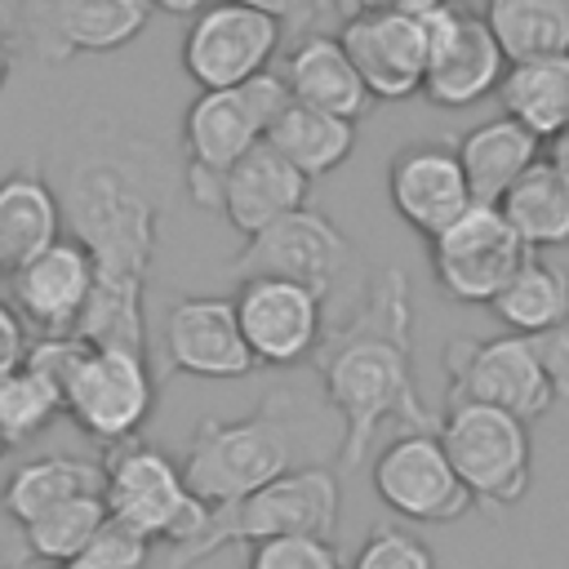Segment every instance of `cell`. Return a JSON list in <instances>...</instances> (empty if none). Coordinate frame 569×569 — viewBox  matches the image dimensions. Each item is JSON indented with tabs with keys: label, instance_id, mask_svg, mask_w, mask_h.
Masks as SVG:
<instances>
[{
	"label": "cell",
	"instance_id": "38",
	"mask_svg": "<svg viewBox=\"0 0 569 569\" xmlns=\"http://www.w3.org/2000/svg\"><path fill=\"white\" fill-rule=\"evenodd\" d=\"M9 67H13V36H9V27H4V18H0V89H4V80H9Z\"/></svg>",
	"mask_w": 569,
	"mask_h": 569
},
{
	"label": "cell",
	"instance_id": "10",
	"mask_svg": "<svg viewBox=\"0 0 569 569\" xmlns=\"http://www.w3.org/2000/svg\"><path fill=\"white\" fill-rule=\"evenodd\" d=\"M422 22H427V76H422V98L445 111L476 107L480 98L498 93L507 76V58L476 9L422 0Z\"/></svg>",
	"mask_w": 569,
	"mask_h": 569
},
{
	"label": "cell",
	"instance_id": "35",
	"mask_svg": "<svg viewBox=\"0 0 569 569\" xmlns=\"http://www.w3.org/2000/svg\"><path fill=\"white\" fill-rule=\"evenodd\" d=\"M84 356H89V342H84L80 333H62V338H36L22 365H27L40 382H49L58 396H67V387H71L76 369L84 365Z\"/></svg>",
	"mask_w": 569,
	"mask_h": 569
},
{
	"label": "cell",
	"instance_id": "6",
	"mask_svg": "<svg viewBox=\"0 0 569 569\" xmlns=\"http://www.w3.org/2000/svg\"><path fill=\"white\" fill-rule=\"evenodd\" d=\"M449 467L458 471L462 489L480 507H516L529 493L533 480V440L529 422L471 405V400H449L440 427H436Z\"/></svg>",
	"mask_w": 569,
	"mask_h": 569
},
{
	"label": "cell",
	"instance_id": "36",
	"mask_svg": "<svg viewBox=\"0 0 569 569\" xmlns=\"http://www.w3.org/2000/svg\"><path fill=\"white\" fill-rule=\"evenodd\" d=\"M147 551H151V542H142L138 533H129L124 525H116L107 516L102 529L93 533V542L84 547V556L71 569H142Z\"/></svg>",
	"mask_w": 569,
	"mask_h": 569
},
{
	"label": "cell",
	"instance_id": "32",
	"mask_svg": "<svg viewBox=\"0 0 569 569\" xmlns=\"http://www.w3.org/2000/svg\"><path fill=\"white\" fill-rule=\"evenodd\" d=\"M58 413H62V396L49 382H40L27 365L13 369L9 378H0V440H4V449L36 440Z\"/></svg>",
	"mask_w": 569,
	"mask_h": 569
},
{
	"label": "cell",
	"instance_id": "29",
	"mask_svg": "<svg viewBox=\"0 0 569 569\" xmlns=\"http://www.w3.org/2000/svg\"><path fill=\"white\" fill-rule=\"evenodd\" d=\"M267 147L284 156L307 182L333 173L356 151V124L342 116L311 111L302 102H284V111L267 129Z\"/></svg>",
	"mask_w": 569,
	"mask_h": 569
},
{
	"label": "cell",
	"instance_id": "39",
	"mask_svg": "<svg viewBox=\"0 0 569 569\" xmlns=\"http://www.w3.org/2000/svg\"><path fill=\"white\" fill-rule=\"evenodd\" d=\"M547 156H551V160H556V164H560V169L569 173V129H565V133H560V138L551 142V151H547Z\"/></svg>",
	"mask_w": 569,
	"mask_h": 569
},
{
	"label": "cell",
	"instance_id": "27",
	"mask_svg": "<svg viewBox=\"0 0 569 569\" xmlns=\"http://www.w3.org/2000/svg\"><path fill=\"white\" fill-rule=\"evenodd\" d=\"M489 307L516 338L560 333L569 329V271L542 253H529V262L511 276V284Z\"/></svg>",
	"mask_w": 569,
	"mask_h": 569
},
{
	"label": "cell",
	"instance_id": "33",
	"mask_svg": "<svg viewBox=\"0 0 569 569\" xmlns=\"http://www.w3.org/2000/svg\"><path fill=\"white\" fill-rule=\"evenodd\" d=\"M347 569H436V556L418 533L396 529V525H378L356 547Z\"/></svg>",
	"mask_w": 569,
	"mask_h": 569
},
{
	"label": "cell",
	"instance_id": "19",
	"mask_svg": "<svg viewBox=\"0 0 569 569\" xmlns=\"http://www.w3.org/2000/svg\"><path fill=\"white\" fill-rule=\"evenodd\" d=\"M387 196L405 227H413L422 240H436L445 227H453L471 209V191L458 164V151L449 142L422 138L391 156L387 164Z\"/></svg>",
	"mask_w": 569,
	"mask_h": 569
},
{
	"label": "cell",
	"instance_id": "8",
	"mask_svg": "<svg viewBox=\"0 0 569 569\" xmlns=\"http://www.w3.org/2000/svg\"><path fill=\"white\" fill-rule=\"evenodd\" d=\"M445 373L449 400L489 405L520 422H533L556 405V387L542 369L533 338H453L445 342Z\"/></svg>",
	"mask_w": 569,
	"mask_h": 569
},
{
	"label": "cell",
	"instance_id": "16",
	"mask_svg": "<svg viewBox=\"0 0 569 569\" xmlns=\"http://www.w3.org/2000/svg\"><path fill=\"white\" fill-rule=\"evenodd\" d=\"M0 18L22 27V40L44 62H67L76 53L124 49L151 22L147 0H31Z\"/></svg>",
	"mask_w": 569,
	"mask_h": 569
},
{
	"label": "cell",
	"instance_id": "13",
	"mask_svg": "<svg viewBox=\"0 0 569 569\" xmlns=\"http://www.w3.org/2000/svg\"><path fill=\"white\" fill-rule=\"evenodd\" d=\"M427 244H431L427 253H431L436 284L453 302H471V307L480 302L489 307L511 284V276L529 262V249L520 244V236L489 204H471L453 227H445Z\"/></svg>",
	"mask_w": 569,
	"mask_h": 569
},
{
	"label": "cell",
	"instance_id": "14",
	"mask_svg": "<svg viewBox=\"0 0 569 569\" xmlns=\"http://www.w3.org/2000/svg\"><path fill=\"white\" fill-rule=\"evenodd\" d=\"M307 178L276 156L267 142L253 147L244 160H236L227 173H200L187 169V191L196 204L218 209L240 236H258L267 227H276L280 218L307 209Z\"/></svg>",
	"mask_w": 569,
	"mask_h": 569
},
{
	"label": "cell",
	"instance_id": "31",
	"mask_svg": "<svg viewBox=\"0 0 569 569\" xmlns=\"http://www.w3.org/2000/svg\"><path fill=\"white\" fill-rule=\"evenodd\" d=\"M102 520H107V502L102 498H71V502L27 520L22 525V542L40 565L71 569L84 556V547L93 542V533L102 529Z\"/></svg>",
	"mask_w": 569,
	"mask_h": 569
},
{
	"label": "cell",
	"instance_id": "22",
	"mask_svg": "<svg viewBox=\"0 0 569 569\" xmlns=\"http://www.w3.org/2000/svg\"><path fill=\"white\" fill-rule=\"evenodd\" d=\"M276 76H280L289 102H302V107L325 111V116H342V120H351V124H356V120L369 111V102H373L369 89H365V80L356 76V67H351V58L342 53V44H338L333 31H311V36H302V40L289 49V58H284V67H280Z\"/></svg>",
	"mask_w": 569,
	"mask_h": 569
},
{
	"label": "cell",
	"instance_id": "40",
	"mask_svg": "<svg viewBox=\"0 0 569 569\" xmlns=\"http://www.w3.org/2000/svg\"><path fill=\"white\" fill-rule=\"evenodd\" d=\"M0 453H4V440H0Z\"/></svg>",
	"mask_w": 569,
	"mask_h": 569
},
{
	"label": "cell",
	"instance_id": "9",
	"mask_svg": "<svg viewBox=\"0 0 569 569\" xmlns=\"http://www.w3.org/2000/svg\"><path fill=\"white\" fill-rule=\"evenodd\" d=\"M338 44L351 58L356 76L365 80L369 98L405 102L422 93L427 76V22L422 0L400 4H356L338 22Z\"/></svg>",
	"mask_w": 569,
	"mask_h": 569
},
{
	"label": "cell",
	"instance_id": "28",
	"mask_svg": "<svg viewBox=\"0 0 569 569\" xmlns=\"http://www.w3.org/2000/svg\"><path fill=\"white\" fill-rule=\"evenodd\" d=\"M71 498H102V467L89 462V458H67V453H44V458H31L22 462L4 489H0V507L27 525Z\"/></svg>",
	"mask_w": 569,
	"mask_h": 569
},
{
	"label": "cell",
	"instance_id": "12",
	"mask_svg": "<svg viewBox=\"0 0 569 569\" xmlns=\"http://www.w3.org/2000/svg\"><path fill=\"white\" fill-rule=\"evenodd\" d=\"M289 93L276 71L236 84L196 93L182 116V142H187V169L200 173H227L236 160H244L253 147L267 142L271 120L284 111Z\"/></svg>",
	"mask_w": 569,
	"mask_h": 569
},
{
	"label": "cell",
	"instance_id": "37",
	"mask_svg": "<svg viewBox=\"0 0 569 569\" xmlns=\"http://www.w3.org/2000/svg\"><path fill=\"white\" fill-rule=\"evenodd\" d=\"M31 351V338H27V325L18 320V311L0 298V378H9L13 369H22Z\"/></svg>",
	"mask_w": 569,
	"mask_h": 569
},
{
	"label": "cell",
	"instance_id": "11",
	"mask_svg": "<svg viewBox=\"0 0 569 569\" xmlns=\"http://www.w3.org/2000/svg\"><path fill=\"white\" fill-rule=\"evenodd\" d=\"M156 409V378L142 351H120V347H89L84 365L76 369L62 413L93 436L98 445H133L142 422Z\"/></svg>",
	"mask_w": 569,
	"mask_h": 569
},
{
	"label": "cell",
	"instance_id": "18",
	"mask_svg": "<svg viewBox=\"0 0 569 569\" xmlns=\"http://www.w3.org/2000/svg\"><path fill=\"white\" fill-rule=\"evenodd\" d=\"M231 302L253 365L289 369L311 360L325 342V298L293 280H240Z\"/></svg>",
	"mask_w": 569,
	"mask_h": 569
},
{
	"label": "cell",
	"instance_id": "21",
	"mask_svg": "<svg viewBox=\"0 0 569 569\" xmlns=\"http://www.w3.org/2000/svg\"><path fill=\"white\" fill-rule=\"evenodd\" d=\"M164 356L178 373L191 378H244L253 373V356L244 347L240 320H236V302L218 298V293H196L169 307L164 320Z\"/></svg>",
	"mask_w": 569,
	"mask_h": 569
},
{
	"label": "cell",
	"instance_id": "7",
	"mask_svg": "<svg viewBox=\"0 0 569 569\" xmlns=\"http://www.w3.org/2000/svg\"><path fill=\"white\" fill-rule=\"evenodd\" d=\"M284 36V13L276 4H204L182 31V71L200 93L236 89L267 76Z\"/></svg>",
	"mask_w": 569,
	"mask_h": 569
},
{
	"label": "cell",
	"instance_id": "5",
	"mask_svg": "<svg viewBox=\"0 0 569 569\" xmlns=\"http://www.w3.org/2000/svg\"><path fill=\"white\" fill-rule=\"evenodd\" d=\"M102 502L116 525L138 533L142 542L187 547L204 533L209 507L187 489L182 467L156 445H120L102 467Z\"/></svg>",
	"mask_w": 569,
	"mask_h": 569
},
{
	"label": "cell",
	"instance_id": "15",
	"mask_svg": "<svg viewBox=\"0 0 569 569\" xmlns=\"http://www.w3.org/2000/svg\"><path fill=\"white\" fill-rule=\"evenodd\" d=\"M373 493L413 525H449L476 507L436 431H400L373 462Z\"/></svg>",
	"mask_w": 569,
	"mask_h": 569
},
{
	"label": "cell",
	"instance_id": "23",
	"mask_svg": "<svg viewBox=\"0 0 569 569\" xmlns=\"http://www.w3.org/2000/svg\"><path fill=\"white\" fill-rule=\"evenodd\" d=\"M453 151H458L471 204L498 209L502 196L516 187V178L542 156V142L529 129H520L516 120L493 116V120H480L476 129H467Z\"/></svg>",
	"mask_w": 569,
	"mask_h": 569
},
{
	"label": "cell",
	"instance_id": "25",
	"mask_svg": "<svg viewBox=\"0 0 569 569\" xmlns=\"http://www.w3.org/2000/svg\"><path fill=\"white\" fill-rule=\"evenodd\" d=\"M498 213L529 253L569 244V173L551 156H538L502 196Z\"/></svg>",
	"mask_w": 569,
	"mask_h": 569
},
{
	"label": "cell",
	"instance_id": "2",
	"mask_svg": "<svg viewBox=\"0 0 569 569\" xmlns=\"http://www.w3.org/2000/svg\"><path fill=\"white\" fill-rule=\"evenodd\" d=\"M320 382L342 422L338 462H365L382 422H405L409 431H436V413L418 400L413 360H409V289L405 271H382L365 307L342 325L325 329L320 342Z\"/></svg>",
	"mask_w": 569,
	"mask_h": 569
},
{
	"label": "cell",
	"instance_id": "34",
	"mask_svg": "<svg viewBox=\"0 0 569 569\" xmlns=\"http://www.w3.org/2000/svg\"><path fill=\"white\" fill-rule=\"evenodd\" d=\"M249 569H347V565L329 538L284 533V538L258 542L249 551Z\"/></svg>",
	"mask_w": 569,
	"mask_h": 569
},
{
	"label": "cell",
	"instance_id": "26",
	"mask_svg": "<svg viewBox=\"0 0 569 569\" xmlns=\"http://www.w3.org/2000/svg\"><path fill=\"white\" fill-rule=\"evenodd\" d=\"M498 102L502 116L529 129L538 142H556L569 129V53L507 67Z\"/></svg>",
	"mask_w": 569,
	"mask_h": 569
},
{
	"label": "cell",
	"instance_id": "20",
	"mask_svg": "<svg viewBox=\"0 0 569 569\" xmlns=\"http://www.w3.org/2000/svg\"><path fill=\"white\" fill-rule=\"evenodd\" d=\"M89 293H93V262L71 236H62L36 262L9 276V307L27 329H36V338L76 333Z\"/></svg>",
	"mask_w": 569,
	"mask_h": 569
},
{
	"label": "cell",
	"instance_id": "17",
	"mask_svg": "<svg viewBox=\"0 0 569 569\" xmlns=\"http://www.w3.org/2000/svg\"><path fill=\"white\" fill-rule=\"evenodd\" d=\"M351 244L347 236L316 209H298L280 218L276 227L249 236V244L236 253L231 271L240 280H293L311 293H329L338 271L347 267Z\"/></svg>",
	"mask_w": 569,
	"mask_h": 569
},
{
	"label": "cell",
	"instance_id": "30",
	"mask_svg": "<svg viewBox=\"0 0 569 569\" xmlns=\"http://www.w3.org/2000/svg\"><path fill=\"white\" fill-rule=\"evenodd\" d=\"M485 22L507 67L569 53V0H493Z\"/></svg>",
	"mask_w": 569,
	"mask_h": 569
},
{
	"label": "cell",
	"instance_id": "1",
	"mask_svg": "<svg viewBox=\"0 0 569 569\" xmlns=\"http://www.w3.org/2000/svg\"><path fill=\"white\" fill-rule=\"evenodd\" d=\"M62 218H71V240L93 262V293L76 333L89 347L147 356L142 289L156 253V200L129 169L111 160H80L62 196Z\"/></svg>",
	"mask_w": 569,
	"mask_h": 569
},
{
	"label": "cell",
	"instance_id": "4",
	"mask_svg": "<svg viewBox=\"0 0 569 569\" xmlns=\"http://www.w3.org/2000/svg\"><path fill=\"white\" fill-rule=\"evenodd\" d=\"M284 471H293V436L289 422L276 413V396H267L249 418L236 422L204 418L191 431L182 458V480L209 511L249 498Z\"/></svg>",
	"mask_w": 569,
	"mask_h": 569
},
{
	"label": "cell",
	"instance_id": "3",
	"mask_svg": "<svg viewBox=\"0 0 569 569\" xmlns=\"http://www.w3.org/2000/svg\"><path fill=\"white\" fill-rule=\"evenodd\" d=\"M338 511H342L338 476L329 467H293V471L276 476L271 485L253 489L249 498L209 511L204 533L173 551V569H191L196 560H204L222 547H258V542H271L284 533L329 538L338 529Z\"/></svg>",
	"mask_w": 569,
	"mask_h": 569
},
{
	"label": "cell",
	"instance_id": "24",
	"mask_svg": "<svg viewBox=\"0 0 569 569\" xmlns=\"http://www.w3.org/2000/svg\"><path fill=\"white\" fill-rule=\"evenodd\" d=\"M62 240V196L36 173L0 178V271L13 276Z\"/></svg>",
	"mask_w": 569,
	"mask_h": 569
}]
</instances>
